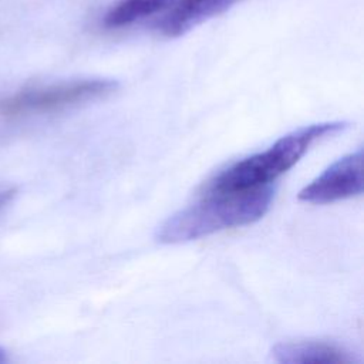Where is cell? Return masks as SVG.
<instances>
[{
  "label": "cell",
  "mask_w": 364,
  "mask_h": 364,
  "mask_svg": "<svg viewBox=\"0 0 364 364\" xmlns=\"http://www.w3.org/2000/svg\"><path fill=\"white\" fill-rule=\"evenodd\" d=\"M17 195V189L10 185H0V215L4 212L7 206L14 200Z\"/></svg>",
  "instance_id": "ba28073f"
},
{
  "label": "cell",
  "mask_w": 364,
  "mask_h": 364,
  "mask_svg": "<svg viewBox=\"0 0 364 364\" xmlns=\"http://www.w3.org/2000/svg\"><path fill=\"white\" fill-rule=\"evenodd\" d=\"M273 196L272 185L245 191H205L196 202L169 216L155 237L161 243L175 245L250 225L266 215Z\"/></svg>",
  "instance_id": "6da1fadb"
},
{
  "label": "cell",
  "mask_w": 364,
  "mask_h": 364,
  "mask_svg": "<svg viewBox=\"0 0 364 364\" xmlns=\"http://www.w3.org/2000/svg\"><path fill=\"white\" fill-rule=\"evenodd\" d=\"M363 151L347 154L331 164L321 175L306 185L297 195L299 200L326 205L363 193Z\"/></svg>",
  "instance_id": "277c9868"
},
{
  "label": "cell",
  "mask_w": 364,
  "mask_h": 364,
  "mask_svg": "<svg viewBox=\"0 0 364 364\" xmlns=\"http://www.w3.org/2000/svg\"><path fill=\"white\" fill-rule=\"evenodd\" d=\"M273 360L282 364H347L354 357L330 343L324 341H290L279 343L272 348Z\"/></svg>",
  "instance_id": "8992f818"
},
{
  "label": "cell",
  "mask_w": 364,
  "mask_h": 364,
  "mask_svg": "<svg viewBox=\"0 0 364 364\" xmlns=\"http://www.w3.org/2000/svg\"><path fill=\"white\" fill-rule=\"evenodd\" d=\"M118 88L108 78H81L20 88L0 98V118L18 121L43 117L104 98Z\"/></svg>",
  "instance_id": "3957f363"
},
{
  "label": "cell",
  "mask_w": 364,
  "mask_h": 364,
  "mask_svg": "<svg viewBox=\"0 0 364 364\" xmlns=\"http://www.w3.org/2000/svg\"><path fill=\"white\" fill-rule=\"evenodd\" d=\"M178 0H117L102 17L107 28H122L169 10Z\"/></svg>",
  "instance_id": "52a82bcc"
},
{
  "label": "cell",
  "mask_w": 364,
  "mask_h": 364,
  "mask_svg": "<svg viewBox=\"0 0 364 364\" xmlns=\"http://www.w3.org/2000/svg\"><path fill=\"white\" fill-rule=\"evenodd\" d=\"M242 0H178L169 10L162 13L154 27L164 37L176 38L196 26L213 18Z\"/></svg>",
  "instance_id": "5b68a950"
},
{
  "label": "cell",
  "mask_w": 364,
  "mask_h": 364,
  "mask_svg": "<svg viewBox=\"0 0 364 364\" xmlns=\"http://www.w3.org/2000/svg\"><path fill=\"white\" fill-rule=\"evenodd\" d=\"M347 125L344 121H327L297 128L267 149L243 158L215 175L205 191H245L270 185L293 168L314 142L343 131Z\"/></svg>",
  "instance_id": "7a4b0ae2"
},
{
  "label": "cell",
  "mask_w": 364,
  "mask_h": 364,
  "mask_svg": "<svg viewBox=\"0 0 364 364\" xmlns=\"http://www.w3.org/2000/svg\"><path fill=\"white\" fill-rule=\"evenodd\" d=\"M6 361H9L7 351H6L4 348H1V347H0V364H1V363H6Z\"/></svg>",
  "instance_id": "9c48e42d"
}]
</instances>
